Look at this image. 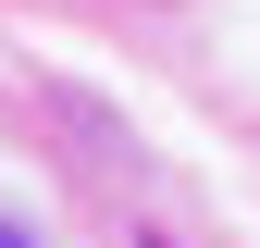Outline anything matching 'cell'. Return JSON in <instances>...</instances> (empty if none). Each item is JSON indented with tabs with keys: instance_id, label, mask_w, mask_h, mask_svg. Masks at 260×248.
Returning <instances> with one entry per match:
<instances>
[{
	"instance_id": "cell-1",
	"label": "cell",
	"mask_w": 260,
	"mask_h": 248,
	"mask_svg": "<svg viewBox=\"0 0 260 248\" xmlns=\"http://www.w3.org/2000/svg\"><path fill=\"white\" fill-rule=\"evenodd\" d=\"M0 248H38V236H25V224H0Z\"/></svg>"
}]
</instances>
